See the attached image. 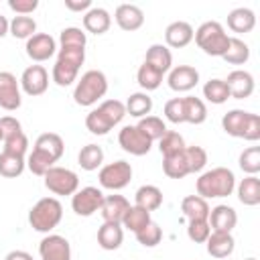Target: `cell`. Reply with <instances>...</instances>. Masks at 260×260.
I'll use <instances>...</instances> for the list:
<instances>
[{
    "mask_svg": "<svg viewBox=\"0 0 260 260\" xmlns=\"http://www.w3.org/2000/svg\"><path fill=\"white\" fill-rule=\"evenodd\" d=\"M197 195L203 199H217L228 197L236 189V175L228 167H215L199 175L195 183Z\"/></svg>",
    "mask_w": 260,
    "mask_h": 260,
    "instance_id": "6da1fadb",
    "label": "cell"
},
{
    "mask_svg": "<svg viewBox=\"0 0 260 260\" xmlns=\"http://www.w3.org/2000/svg\"><path fill=\"white\" fill-rule=\"evenodd\" d=\"M85 61V47H59L57 61L53 65L51 77L59 87H67L77 81V73Z\"/></svg>",
    "mask_w": 260,
    "mask_h": 260,
    "instance_id": "7a4b0ae2",
    "label": "cell"
},
{
    "mask_svg": "<svg viewBox=\"0 0 260 260\" xmlns=\"http://www.w3.org/2000/svg\"><path fill=\"white\" fill-rule=\"evenodd\" d=\"M106 91H108L106 73L100 71V69H89L77 79L75 89H73V102L77 106L89 108V106L98 104L106 95Z\"/></svg>",
    "mask_w": 260,
    "mask_h": 260,
    "instance_id": "3957f363",
    "label": "cell"
},
{
    "mask_svg": "<svg viewBox=\"0 0 260 260\" xmlns=\"http://www.w3.org/2000/svg\"><path fill=\"white\" fill-rule=\"evenodd\" d=\"M61 219H63V205L57 197H43L28 211L30 228L35 232H41V234L53 232Z\"/></svg>",
    "mask_w": 260,
    "mask_h": 260,
    "instance_id": "277c9868",
    "label": "cell"
},
{
    "mask_svg": "<svg viewBox=\"0 0 260 260\" xmlns=\"http://www.w3.org/2000/svg\"><path fill=\"white\" fill-rule=\"evenodd\" d=\"M197 47L205 53V55H211V57H223V53L228 51V45H230V37L223 28L221 22L217 20H207L203 22L195 35H193Z\"/></svg>",
    "mask_w": 260,
    "mask_h": 260,
    "instance_id": "5b68a950",
    "label": "cell"
},
{
    "mask_svg": "<svg viewBox=\"0 0 260 260\" xmlns=\"http://www.w3.org/2000/svg\"><path fill=\"white\" fill-rule=\"evenodd\" d=\"M45 187L55 195H73L79 189V177L75 171L65 167H51L45 173Z\"/></svg>",
    "mask_w": 260,
    "mask_h": 260,
    "instance_id": "8992f818",
    "label": "cell"
},
{
    "mask_svg": "<svg viewBox=\"0 0 260 260\" xmlns=\"http://www.w3.org/2000/svg\"><path fill=\"white\" fill-rule=\"evenodd\" d=\"M98 179H100V185L104 189H110V191H120L124 189L130 179H132V165L126 162V160H114V162H108L100 169L98 173Z\"/></svg>",
    "mask_w": 260,
    "mask_h": 260,
    "instance_id": "52a82bcc",
    "label": "cell"
},
{
    "mask_svg": "<svg viewBox=\"0 0 260 260\" xmlns=\"http://www.w3.org/2000/svg\"><path fill=\"white\" fill-rule=\"evenodd\" d=\"M104 201V191L98 187H81L71 195V209L81 215V217H89L95 211H100Z\"/></svg>",
    "mask_w": 260,
    "mask_h": 260,
    "instance_id": "ba28073f",
    "label": "cell"
},
{
    "mask_svg": "<svg viewBox=\"0 0 260 260\" xmlns=\"http://www.w3.org/2000/svg\"><path fill=\"white\" fill-rule=\"evenodd\" d=\"M118 144H120L122 150L128 152V154L144 156V154H148V150H150V146H152V140L146 138V136L136 128V124H134V126H124V128L118 132Z\"/></svg>",
    "mask_w": 260,
    "mask_h": 260,
    "instance_id": "9c48e42d",
    "label": "cell"
},
{
    "mask_svg": "<svg viewBox=\"0 0 260 260\" xmlns=\"http://www.w3.org/2000/svg\"><path fill=\"white\" fill-rule=\"evenodd\" d=\"M18 83H20V89L26 95L37 98V95H43L47 91V87H49V73H47V69L43 65H28L22 71Z\"/></svg>",
    "mask_w": 260,
    "mask_h": 260,
    "instance_id": "30bf717a",
    "label": "cell"
},
{
    "mask_svg": "<svg viewBox=\"0 0 260 260\" xmlns=\"http://www.w3.org/2000/svg\"><path fill=\"white\" fill-rule=\"evenodd\" d=\"M41 260H71V244L59 234H47L39 242Z\"/></svg>",
    "mask_w": 260,
    "mask_h": 260,
    "instance_id": "8fae6325",
    "label": "cell"
},
{
    "mask_svg": "<svg viewBox=\"0 0 260 260\" xmlns=\"http://www.w3.org/2000/svg\"><path fill=\"white\" fill-rule=\"evenodd\" d=\"M22 104L20 83L10 71H0V108L6 112L18 110Z\"/></svg>",
    "mask_w": 260,
    "mask_h": 260,
    "instance_id": "7c38bea8",
    "label": "cell"
},
{
    "mask_svg": "<svg viewBox=\"0 0 260 260\" xmlns=\"http://www.w3.org/2000/svg\"><path fill=\"white\" fill-rule=\"evenodd\" d=\"M26 55L37 61V63H43V61H49L55 51H57V43L55 39L49 35V32H35L30 39H26Z\"/></svg>",
    "mask_w": 260,
    "mask_h": 260,
    "instance_id": "4fadbf2b",
    "label": "cell"
},
{
    "mask_svg": "<svg viewBox=\"0 0 260 260\" xmlns=\"http://www.w3.org/2000/svg\"><path fill=\"white\" fill-rule=\"evenodd\" d=\"M167 83L173 91H191L199 83V71L191 65H177L169 71Z\"/></svg>",
    "mask_w": 260,
    "mask_h": 260,
    "instance_id": "5bb4252c",
    "label": "cell"
},
{
    "mask_svg": "<svg viewBox=\"0 0 260 260\" xmlns=\"http://www.w3.org/2000/svg\"><path fill=\"white\" fill-rule=\"evenodd\" d=\"M228 89H230V98H236V100H246L254 93V75L250 71H244V69H236L228 75V79H223Z\"/></svg>",
    "mask_w": 260,
    "mask_h": 260,
    "instance_id": "9a60e30c",
    "label": "cell"
},
{
    "mask_svg": "<svg viewBox=\"0 0 260 260\" xmlns=\"http://www.w3.org/2000/svg\"><path fill=\"white\" fill-rule=\"evenodd\" d=\"M209 228L211 232H225V234H232V230L236 228L238 223V213L234 207L225 205V203H219L215 207L209 209Z\"/></svg>",
    "mask_w": 260,
    "mask_h": 260,
    "instance_id": "2e32d148",
    "label": "cell"
},
{
    "mask_svg": "<svg viewBox=\"0 0 260 260\" xmlns=\"http://www.w3.org/2000/svg\"><path fill=\"white\" fill-rule=\"evenodd\" d=\"M114 18H116L118 26L122 30H128V32L138 30L144 24V12L136 4H120L114 12Z\"/></svg>",
    "mask_w": 260,
    "mask_h": 260,
    "instance_id": "e0dca14e",
    "label": "cell"
},
{
    "mask_svg": "<svg viewBox=\"0 0 260 260\" xmlns=\"http://www.w3.org/2000/svg\"><path fill=\"white\" fill-rule=\"evenodd\" d=\"M193 26L187 22V20H175L171 22L167 28H165V41H167V47H173V49H183L187 47L191 41H193Z\"/></svg>",
    "mask_w": 260,
    "mask_h": 260,
    "instance_id": "ac0fdd59",
    "label": "cell"
},
{
    "mask_svg": "<svg viewBox=\"0 0 260 260\" xmlns=\"http://www.w3.org/2000/svg\"><path fill=\"white\" fill-rule=\"evenodd\" d=\"M128 207H130V203H128V199L124 195H104L100 213H102L104 221L120 223L122 225V217H124Z\"/></svg>",
    "mask_w": 260,
    "mask_h": 260,
    "instance_id": "d6986e66",
    "label": "cell"
},
{
    "mask_svg": "<svg viewBox=\"0 0 260 260\" xmlns=\"http://www.w3.org/2000/svg\"><path fill=\"white\" fill-rule=\"evenodd\" d=\"M110 26H112V16L102 6H91L83 14V28L91 35H104L110 30Z\"/></svg>",
    "mask_w": 260,
    "mask_h": 260,
    "instance_id": "ffe728a7",
    "label": "cell"
},
{
    "mask_svg": "<svg viewBox=\"0 0 260 260\" xmlns=\"http://www.w3.org/2000/svg\"><path fill=\"white\" fill-rule=\"evenodd\" d=\"M205 248H207V254L213 258H228V256H232V252L236 248V240L232 234L211 232L205 242Z\"/></svg>",
    "mask_w": 260,
    "mask_h": 260,
    "instance_id": "44dd1931",
    "label": "cell"
},
{
    "mask_svg": "<svg viewBox=\"0 0 260 260\" xmlns=\"http://www.w3.org/2000/svg\"><path fill=\"white\" fill-rule=\"evenodd\" d=\"M124 242V228L120 223H110V221H104L98 230V244L102 250H118Z\"/></svg>",
    "mask_w": 260,
    "mask_h": 260,
    "instance_id": "7402d4cb",
    "label": "cell"
},
{
    "mask_svg": "<svg viewBox=\"0 0 260 260\" xmlns=\"http://www.w3.org/2000/svg\"><path fill=\"white\" fill-rule=\"evenodd\" d=\"M144 63L152 65L154 69H158V71L165 75L167 71L173 69V55H171V49H169L167 45H160V43L150 45L148 51H146Z\"/></svg>",
    "mask_w": 260,
    "mask_h": 260,
    "instance_id": "603a6c76",
    "label": "cell"
},
{
    "mask_svg": "<svg viewBox=\"0 0 260 260\" xmlns=\"http://www.w3.org/2000/svg\"><path fill=\"white\" fill-rule=\"evenodd\" d=\"M256 26V14L250 8H234L228 14V28L232 32H250Z\"/></svg>",
    "mask_w": 260,
    "mask_h": 260,
    "instance_id": "cb8c5ba5",
    "label": "cell"
},
{
    "mask_svg": "<svg viewBox=\"0 0 260 260\" xmlns=\"http://www.w3.org/2000/svg\"><path fill=\"white\" fill-rule=\"evenodd\" d=\"M32 148L47 152V154L57 162V160L63 156V152H65V142H63V138H61L57 132H43V134L35 140V146H32Z\"/></svg>",
    "mask_w": 260,
    "mask_h": 260,
    "instance_id": "d4e9b609",
    "label": "cell"
},
{
    "mask_svg": "<svg viewBox=\"0 0 260 260\" xmlns=\"http://www.w3.org/2000/svg\"><path fill=\"white\" fill-rule=\"evenodd\" d=\"M238 199L240 203L254 207L260 203V179L256 175H248L238 183Z\"/></svg>",
    "mask_w": 260,
    "mask_h": 260,
    "instance_id": "484cf974",
    "label": "cell"
},
{
    "mask_svg": "<svg viewBox=\"0 0 260 260\" xmlns=\"http://www.w3.org/2000/svg\"><path fill=\"white\" fill-rule=\"evenodd\" d=\"M134 205L146 211H154L162 205V191L156 185H142L134 193Z\"/></svg>",
    "mask_w": 260,
    "mask_h": 260,
    "instance_id": "4316f807",
    "label": "cell"
},
{
    "mask_svg": "<svg viewBox=\"0 0 260 260\" xmlns=\"http://www.w3.org/2000/svg\"><path fill=\"white\" fill-rule=\"evenodd\" d=\"M248 116L250 112L246 110H230L223 114L221 118V128L225 134L234 136V138H242L244 136V128H246V122H248Z\"/></svg>",
    "mask_w": 260,
    "mask_h": 260,
    "instance_id": "83f0119b",
    "label": "cell"
},
{
    "mask_svg": "<svg viewBox=\"0 0 260 260\" xmlns=\"http://www.w3.org/2000/svg\"><path fill=\"white\" fill-rule=\"evenodd\" d=\"M209 203L199 195H187L181 201V211L187 219H207L209 217Z\"/></svg>",
    "mask_w": 260,
    "mask_h": 260,
    "instance_id": "f1b7e54d",
    "label": "cell"
},
{
    "mask_svg": "<svg viewBox=\"0 0 260 260\" xmlns=\"http://www.w3.org/2000/svg\"><path fill=\"white\" fill-rule=\"evenodd\" d=\"M183 112H185V122L187 124H203L207 120V106L201 98L195 95H185L183 98Z\"/></svg>",
    "mask_w": 260,
    "mask_h": 260,
    "instance_id": "f546056e",
    "label": "cell"
},
{
    "mask_svg": "<svg viewBox=\"0 0 260 260\" xmlns=\"http://www.w3.org/2000/svg\"><path fill=\"white\" fill-rule=\"evenodd\" d=\"M126 114L134 116V118H144L152 112V98L146 93V91H136V93H130L128 100H126Z\"/></svg>",
    "mask_w": 260,
    "mask_h": 260,
    "instance_id": "4dcf8cb0",
    "label": "cell"
},
{
    "mask_svg": "<svg viewBox=\"0 0 260 260\" xmlns=\"http://www.w3.org/2000/svg\"><path fill=\"white\" fill-rule=\"evenodd\" d=\"M26 167V158L20 156V154H12V152H6L2 150L0 152V175L6 177V179H16L22 175Z\"/></svg>",
    "mask_w": 260,
    "mask_h": 260,
    "instance_id": "1f68e13d",
    "label": "cell"
},
{
    "mask_svg": "<svg viewBox=\"0 0 260 260\" xmlns=\"http://www.w3.org/2000/svg\"><path fill=\"white\" fill-rule=\"evenodd\" d=\"M77 162H79V167L83 171H98L102 167V162H104V150H102V146H98L93 142L81 146V150L77 154Z\"/></svg>",
    "mask_w": 260,
    "mask_h": 260,
    "instance_id": "d6a6232c",
    "label": "cell"
},
{
    "mask_svg": "<svg viewBox=\"0 0 260 260\" xmlns=\"http://www.w3.org/2000/svg\"><path fill=\"white\" fill-rule=\"evenodd\" d=\"M152 219H150V211L138 207V205H130L122 217V228L130 230V232H140L144 225H148Z\"/></svg>",
    "mask_w": 260,
    "mask_h": 260,
    "instance_id": "836d02e7",
    "label": "cell"
},
{
    "mask_svg": "<svg viewBox=\"0 0 260 260\" xmlns=\"http://www.w3.org/2000/svg\"><path fill=\"white\" fill-rule=\"evenodd\" d=\"M225 63L230 65H244L248 59H250V47L238 39V37H230V45H228V51L223 53L221 57Z\"/></svg>",
    "mask_w": 260,
    "mask_h": 260,
    "instance_id": "e575fe53",
    "label": "cell"
},
{
    "mask_svg": "<svg viewBox=\"0 0 260 260\" xmlns=\"http://www.w3.org/2000/svg\"><path fill=\"white\" fill-rule=\"evenodd\" d=\"M203 98L209 104L221 106V104H225L230 100V89H228V85H225L223 79H217L215 77V79L205 81V85H203Z\"/></svg>",
    "mask_w": 260,
    "mask_h": 260,
    "instance_id": "d590c367",
    "label": "cell"
},
{
    "mask_svg": "<svg viewBox=\"0 0 260 260\" xmlns=\"http://www.w3.org/2000/svg\"><path fill=\"white\" fill-rule=\"evenodd\" d=\"M136 81L144 91H152V89H158V85L162 83V73L152 65L142 63L136 71Z\"/></svg>",
    "mask_w": 260,
    "mask_h": 260,
    "instance_id": "8d00e7d4",
    "label": "cell"
},
{
    "mask_svg": "<svg viewBox=\"0 0 260 260\" xmlns=\"http://www.w3.org/2000/svg\"><path fill=\"white\" fill-rule=\"evenodd\" d=\"M162 173L169 179H183V177H187L189 175V167H187L185 154L179 152V154H173V156H165L162 158Z\"/></svg>",
    "mask_w": 260,
    "mask_h": 260,
    "instance_id": "74e56055",
    "label": "cell"
},
{
    "mask_svg": "<svg viewBox=\"0 0 260 260\" xmlns=\"http://www.w3.org/2000/svg\"><path fill=\"white\" fill-rule=\"evenodd\" d=\"M136 128H138L146 138H150L152 142H154V140H160L162 134L167 132V124H165L158 116H144V118H140L138 124H136Z\"/></svg>",
    "mask_w": 260,
    "mask_h": 260,
    "instance_id": "f35d334b",
    "label": "cell"
},
{
    "mask_svg": "<svg viewBox=\"0 0 260 260\" xmlns=\"http://www.w3.org/2000/svg\"><path fill=\"white\" fill-rule=\"evenodd\" d=\"M85 128H87L91 134H95V136H106L114 126H112V122L106 118V114H104L100 108H93V110L85 116Z\"/></svg>",
    "mask_w": 260,
    "mask_h": 260,
    "instance_id": "ab89813d",
    "label": "cell"
},
{
    "mask_svg": "<svg viewBox=\"0 0 260 260\" xmlns=\"http://www.w3.org/2000/svg\"><path fill=\"white\" fill-rule=\"evenodd\" d=\"M185 146H187V144H185L183 136H181L179 132H175V130H167V132L162 134V138L158 140V150H160L162 158H165V156H173V154L183 152Z\"/></svg>",
    "mask_w": 260,
    "mask_h": 260,
    "instance_id": "60d3db41",
    "label": "cell"
},
{
    "mask_svg": "<svg viewBox=\"0 0 260 260\" xmlns=\"http://www.w3.org/2000/svg\"><path fill=\"white\" fill-rule=\"evenodd\" d=\"M26 167H28V171H30L32 175L45 177V173H47L51 167H55V160H53L47 152L32 148V152L26 156Z\"/></svg>",
    "mask_w": 260,
    "mask_h": 260,
    "instance_id": "b9f144b4",
    "label": "cell"
},
{
    "mask_svg": "<svg viewBox=\"0 0 260 260\" xmlns=\"http://www.w3.org/2000/svg\"><path fill=\"white\" fill-rule=\"evenodd\" d=\"M8 32L14 39H30L37 32V20L32 16H14L10 20Z\"/></svg>",
    "mask_w": 260,
    "mask_h": 260,
    "instance_id": "7bdbcfd3",
    "label": "cell"
},
{
    "mask_svg": "<svg viewBox=\"0 0 260 260\" xmlns=\"http://www.w3.org/2000/svg\"><path fill=\"white\" fill-rule=\"evenodd\" d=\"M240 169L246 175H258L260 173V146H248L238 158Z\"/></svg>",
    "mask_w": 260,
    "mask_h": 260,
    "instance_id": "ee69618b",
    "label": "cell"
},
{
    "mask_svg": "<svg viewBox=\"0 0 260 260\" xmlns=\"http://www.w3.org/2000/svg\"><path fill=\"white\" fill-rule=\"evenodd\" d=\"M183 154H185L189 173H201L205 169V165H207V152H205V148L195 146V144L193 146H185Z\"/></svg>",
    "mask_w": 260,
    "mask_h": 260,
    "instance_id": "f6af8a7d",
    "label": "cell"
},
{
    "mask_svg": "<svg viewBox=\"0 0 260 260\" xmlns=\"http://www.w3.org/2000/svg\"><path fill=\"white\" fill-rule=\"evenodd\" d=\"M134 236H136V240H138L140 246H144V248H154V246H158L160 240H162V230L158 228L156 221H150L148 225H144V228H142L140 232H136Z\"/></svg>",
    "mask_w": 260,
    "mask_h": 260,
    "instance_id": "bcb514c9",
    "label": "cell"
},
{
    "mask_svg": "<svg viewBox=\"0 0 260 260\" xmlns=\"http://www.w3.org/2000/svg\"><path fill=\"white\" fill-rule=\"evenodd\" d=\"M98 108L106 114V118L112 122V126L120 124V122L124 120V116H126V106H124V102H120V100H104Z\"/></svg>",
    "mask_w": 260,
    "mask_h": 260,
    "instance_id": "7dc6e473",
    "label": "cell"
},
{
    "mask_svg": "<svg viewBox=\"0 0 260 260\" xmlns=\"http://www.w3.org/2000/svg\"><path fill=\"white\" fill-rule=\"evenodd\" d=\"M211 234V228H209V221L207 219H189L187 223V236L191 242L195 244H205L207 238Z\"/></svg>",
    "mask_w": 260,
    "mask_h": 260,
    "instance_id": "c3c4849f",
    "label": "cell"
},
{
    "mask_svg": "<svg viewBox=\"0 0 260 260\" xmlns=\"http://www.w3.org/2000/svg\"><path fill=\"white\" fill-rule=\"evenodd\" d=\"M85 43H87V37L77 26H67L59 35V45L61 47H85Z\"/></svg>",
    "mask_w": 260,
    "mask_h": 260,
    "instance_id": "681fc988",
    "label": "cell"
},
{
    "mask_svg": "<svg viewBox=\"0 0 260 260\" xmlns=\"http://www.w3.org/2000/svg\"><path fill=\"white\" fill-rule=\"evenodd\" d=\"M2 144H4V148H2V150L12 152V154H20V156H24V154H26V150H28V138H26V134H24V132H18V134H14V136L4 138V140H2Z\"/></svg>",
    "mask_w": 260,
    "mask_h": 260,
    "instance_id": "f907efd6",
    "label": "cell"
},
{
    "mask_svg": "<svg viewBox=\"0 0 260 260\" xmlns=\"http://www.w3.org/2000/svg\"><path fill=\"white\" fill-rule=\"evenodd\" d=\"M165 118L173 124H183L185 122V112H183V98H173L165 104Z\"/></svg>",
    "mask_w": 260,
    "mask_h": 260,
    "instance_id": "816d5d0a",
    "label": "cell"
},
{
    "mask_svg": "<svg viewBox=\"0 0 260 260\" xmlns=\"http://www.w3.org/2000/svg\"><path fill=\"white\" fill-rule=\"evenodd\" d=\"M244 140L248 142H256L260 140V116L258 114H252L248 116V122H246V128H244Z\"/></svg>",
    "mask_w": 260,
    "mask_h": 260,
    "instance_id": "f5cc1de1",
    "label": "cell"
},
{
    "mask_svg": "<svg viewBox=\"0 0 260 260\" xmlns=\"http://www.w3.org/2000/svg\"><path fill=\"white\" fill-rule=\"evenodd\" d=\"M8 8L18 16H28L39 8V0H8Z\"/></svg>",
    "mask_w": 260,
    "mask_h": 260,
    "instance_id": "db71d44e",
    "label": "cell"
},
{
    "mask_svg": "<svg viewBox=\"0 0 260 260\" xmlns=\"http://www.w3.org/2000/svg\"><path fill=\"white\" fill-rule=\"evenodd\" d=\"M0 132H2V140H4L8 136H14V134L22 132V126L14 116H2L0 118Z\"/></svg>",
    "mask_w": 260,
    "mask_h": 260,
    "instance_id": "11a10c76",
    "label": "cell"
},
{
    "mask_svg": "<svg viewBox=\"0 0 260 260\" xmlns=\"http://www.w3.org/2000/svg\"><path fill=\"white\" fill-rule=\"evenodd\" d=\"M65 8L71 12H87L91 8V0H65Z\"/></svg>",
    "mask_w": 260,
    "mask_h": 260,
    "instance_id": "9f6ffc18",
    "label": "cell"
},
{
    "mask_svg": "<svg viewBox=\"0 0 260 260\" xmlns=\"http://www.w3.org/2000/svg\"><path fill=\"white\" fill-rule=\"evenodd\" d=\"M4 260H35V258H32V254H28L24 250H12L4 256Z\"/></svg>",
    "mask_w": 260,
    "mask_h": 260,
    "instance_id": "6f0895ef",
    "label": "cell"
},
{
    "mask_svg": "<svg viewBox=\"0 0 260 260\" xmlns=\"http://www.w3.org/2000/svg\"><path fill=\"white\" fill-rule=\"evenodd\" d=\"M8 28H10V20H8L6 16L0 14V39L8 35Z\"/></svg>",
    "mask_w": 260,
    "mask_h": 260,
    "instance_id": "680465c9",
    "label": "cell"
},
{
    "mask_svg": "<svg viewBox=\"0 0 260 260\" xmlns=\"http://www.w3.org/2000/svg\"><path fill=\"white\" fill-rule=\"evenodd\" d=\"M244 260H256V258H244Z\"/></svg>",
    "mask_w": 260,
    "mask_h": 260,
    "instance_id": "91938a15",
    "label": "cell"
},
{
    "mask_svg": "<svg viewBox=\"0 0 260 260\" xmlns=\"http://www.w3.org/2000/svg\"><path fill=\"white\" fill-rule=\"evenodd\" d=\"M0 142H2V132H0Z\"/></svg>",
    "mask_w": 260,
    "mask_h": 260,
    "instance_id": "94428289",
    "label": "cell"
}]
</instances>
